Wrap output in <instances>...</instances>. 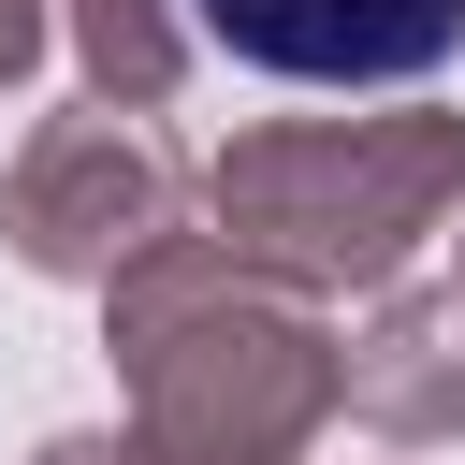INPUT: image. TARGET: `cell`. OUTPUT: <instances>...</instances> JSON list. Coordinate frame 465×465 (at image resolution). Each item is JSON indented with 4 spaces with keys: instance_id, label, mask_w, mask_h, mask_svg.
Here are the masks:
<instances>
[{
    "instance_id": "52a82bcc",
    "label": "cell",
    "mask_w": 465,
    "mask_h": 465,
    "mask_svg": "<svg viewBox=\"0 0 465 465\" xmlns=\"http://www.w3.org/2000/svg\"><path fill=\"white\" fill-rule=\"evenodd\" d=\"M44 29H58L44 0H0V87H29V73H44Z\"/></svg>"
},
{
    "instance_id": "8992f818",
    "label": "cell",
    "mask_w": 465,
    "mask_h": 465,
    "mask_svg": "<svg viewBox=\"0 0 465 465\" xmlns=\"http://www.w3.org/2000/svg\"><path fill=\"white\" fill-rule=\"evenodd\" d=\"M58 29L87 58V102H131V116H160L189 87V44H203L189 0H58Z\"/></svg>"
},
{
    "instance_id": "277c9868",
    "label": "cell",
    "mask_w": 465,
    "mask_h": 465,
    "mask_svg": "<svg viewBox=\"0 0 465 465\" xmlns=\"http://www.w3.org/2000/svg\"><path fill=\"white\" fill-rule=\"evenodd\" d=\"M189 15L276 87H421L465 58V0H189Z\"/></svg>"
},
{
    "instance_id": "5b68a950",
    "label": "cell",
    "mask_w": 465,
    "mask_h": 465,
    "mask_svg": "<svg viewBox=\"0 0 465 465\" xmlns=\"http://www.w3.org/2000/svg\"><path fill=\"white\" fill-rule=\"evenodd\" d=\"M349 421L392 436V450H450L465 436V276L378 291V320L349 334Z\"/></svg>"
},
{
    "instance_id": "7a4b0ae2",
    "label": "cell",
    "mask_w": 465,
    "mask_h": 465,
    "mask_svg": "<svg viewBox=\"0 0 465 465\" xmlns=\"http://www.w3.org/2000/svg\"><path fill=\"white\" fill-rule=\"evenodd\" d=\"M465 218V116H262L203 160V232L291 291H407V262Z\"/></svg>"
},
{
    "instance_id": "6da1fadb",
    "label": "cell",
    "mask_w": 465,
    "mask_h": 465,
    "mask_svg": "<svg viewBox=\"0 0 465 465\" xmlns=\"http://www.w3.org/2000/svg\"><path fill=\"white\" fill-rule=\"evenodd\" d=\"M102 349H116L131 436L174 465H305V436L349 407V334L320 320V291L232 262L218 232L145 247L102 291Z\"/></svg>"
},
{
    "instance_id": "ba28073f",
    "label": "cell",
    "mask_w": 465,
    "mask_h": 465,
    "mask_svg": "<svg viewBox=\"0 0 465 465\" xmlns=\"http://www.w3.org/2000/svg\"><path fill=\"white\" fill-rule=\"evenodd\" d=\"M29 465H145V436H44Z\"/></svg>"
},
{
    "instance_id": "9c48e42d",
    "label": "cell",
    "mask_w": 465,
    "mask_h": 465,
    "mask_svg": "<svg viewBox=\"0 0 465 465\" xmlns=\"http://www.w3.org/2000/svg\"><path fill=\"white\" fill-rule=\"evenodd\" d=\"M145 465H174V450H145Z\"/></svg>"
},
{
    "instance_id": "3957f363",
    "label": "cell",
    "mask_w": 465,
    "mask_h": 465,
    "mask_svg": "<svg viewBox=\"0 0 465 465\" xmlns=\"http://www.w3.org/2000/svg\"><path fill=\"white\" fill-rule=\"evenodd\" d=\"M174 232H203V174L131 116V102H73V116H44L29 145H15V174H0V247L29 262V276H58V291H116L145 247H174Z\"/></svg>"
}]
</instances>
